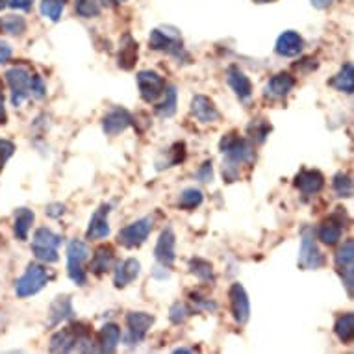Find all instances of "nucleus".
Returning <instances> with one entry per match:
<instances>
[{
    "label": "nucleus",
    "mask_w": 354,
    "mask_h": 354,
    "mask_svg": "<svg viewBox=\"0 0 354 354\" xmlns=\"http://www.w3.org/2000/svg\"><path fill=\"white\" fill-rule=\"evenodd\" d=\"M223 152V176L227 182H236L239 178V167L254 160V145L245 138L236 134L225 136L219 143Z\"/></svg>",
    "instance_id": "obj_1"
},
{
    "label": "nucleus",
    "mask_w": 354,
    "mask_h": 354,
    "mask_svg": "<svg viewBox=\"0 0 354 354\" xmlns=\"http://www.w3.org/2000/svg\"><path fill=\"white\" fill-rule=\"evenodd\" d=\"M149 45L152 50L169 54L178 62H189V54L184 48L180 32L173 26H160V28L152 30L149 35Z\"/></svg>",
    "instance_id": "obj_2"
},
{
    "label": "nucleus",
    "mask_w": 354,
    "mask_h": 354,
    "mask_svg": "<svg viewBox=\"0 0 354 354\" xmlns=\"http://www.w3.org/2000/svg\"><path fill=\"white\" fill-rule=\"evenodd\" d=\"M62 245V236L53 232L50 228L41 227L35 230L32 239V252L43 263H56L59 260L58 247Z\"/></svg>",
    "instance_id": "obj_3"
},
{
    "label": "nucleus",
    "mask_w": 354,
    "mask_h": 354,
    "mask_svg": "<svg viewBox=\"0 0 354 354\" xmlns=\"http://www.w3.org/2000/svg\"><path fill=\"white\" fill-rule=\"evenodd\" d=\"M89 260V247L80 239H73L67 245V274L76 286L87 282L86 261Z\"/></svg>",
    "instance_id": "obj_4"
},
{
    "label": "nucleus",
    "mask_w": 354,
    "mask_h": 354,
    "mask_svg": "<svg viewBox=\"0 0 354 354\" xmlns=\"http://www.w3.org/2000/svg\"><path fill=\"white\" fill-rule=\"evenodd\" d=\"M325 266V256L315 241L314 230L304 227L301 230V250H299V268L302 271H317Z\"/></svg>",
    "instance_id": "obj_5"
},
{
    "label": "nucleus",
    "mask_w": 354,
    "mask_h": 354,
    "mask_svg": "<svg viewBox=\"0 0 354 354\" xmlns=\"http://www.w3.org/2000/svg\"><path fill=\"white\" fill-rule=\"evenodd\" d=\"M48 282V271L41 263H30L24 274L15 282V295L19 299H26L39 293Z\"/></svg>",
    "instance_id": "obj_6"
},
{
    "label": "nucleus",
    "mask_w": 354,
    "mask_h": 354,
    "mask_svg": "<svg viewBox=\"0 0 354 354\" xmlns=\"http://www.w3.org/2000/svg\"><path fill=\"white\" fill-rule=\"evenodd\" d=\"M152 227H154V217H151V215L141 217L127 227H122L117 234V241L127 249H138L147 241L149 234L152 232Z\"/></svg>",
    "instance_id": "obj_7"
},
{
    "label": "nucleus",
    "mask_w": 354,
    "mask_h": 354,
    "mask_svg": "<svg viewBox=\"0 0 354 354\" xmlns=\"http://www.w3.org/2000/svg\"><path fill=\"white\" fill-rule=\"evenodd\" d=\"M6 82L12 91V104L17 108L30 97L32 89V73L26 67H12L6 71Z\"/></svg>",
    "instance_id": "obj_8"
},
{
    "label": "nucleus",
    "mask_w": 354,
    "mask_h": 354,
    "mask_svg": "<svg viewBox=\"0 0 354 354\" xmlns=\"http://www.w3.org/2000/svg\"><path fill=\"white\" fill-rule=\"evenodd\" d=\"M152 325H154V317L151 314H147V312H130V314H127L124 345L127 347H138L147 337Z\"/></svg>",
    "instance_id": "obj_9"
},
{
    "label": "nucleus",
    "mask_w": 354,
    "mask_h": 354,
    "mask_svg": "<svg viewBox=\"0 0 354 354\" xmlns=\"http://www.w3.org/2000/svg\"><path fill=\"white\" fill-rule=\"evenodd\" d=\"M336 271L342 279L347 295L353 297V286H354V241L347 239L345 243L337 249L336 252Z\"/></svg>",
    "instance_id": "obj_10"
},
{
    "label": "nucleus",
    "mask_w": 354,
    "mask_h": 354,
    "mask_svg": "<svg viewBox=\"0 0 354 354\" xmlns=\"http://www.w3.org/2000/svg\"><path fill=\"white\" fill-rule=\"evenodd\" d=\"M138 87H140L141 99L145 102H156L160 97L163 95V89H165V80L162 78V75H158L156 71H140L138 76Z\"/></svg>",
    "instance_id": "obj_11"
},
{
    "label": "nucleus",
    "mask_w": 354,
    "mask_h": 354,
    "mask_svg": "<svg viewBox=\"0 0 354 354\" xmlns=\"http://www.w3.org/2000/svg\"><path fill=\"white\" fill-rule=\"evenodd\" d=\"M154 258L165 269H171L174 266V261H176V236H174L171 227H167L160 234L156 247H154Z\"/></svg>",
    "instance_id": "obj_12"
},
{
    "label": "nucleus",
    "mask_w": 354,
    "mask_h": 354,
    "mask_svg": "<svg viewBox=\"0 0 354 354\" xmlns=\"http://www.w3.org/2000/svg\"><path fill=\"white\" fill-rule=\"evenodd\" d=\"M132 124H134V115L121 106L111 108L102 117V130H104L106 136H119Z\"/></svg>",
    "instance_id": "obj_13"
},
{
    "label": "nucleus",
    "mask_w": 354,
    "mask_h": 354,
    "mask_svg": "<svg viewBox=\"0 0 354 354\" xmlns=\"http://www.w3.org/2000/svg\"><path fill=\"white\" fill-rule=\"evenodd\" d=\"M228 299H230V310H232V315L236 323L239 325H245L250 317V302L249 295L241 284H232L230 290H228Z\"/></svg>",
    "instance_id": "obj_14"
},
{
    "label": "nucleus",
    "mask_w": 354,
    "mask_h": 354,
    "mask_svg": "<svg viewBox=\"0 0 354 354\" xmlns=\"http://www.w3.org/2000/svg\"><path fill=\"white\" fill-rule=\"evenodd\" d=\"M302 48H304V39L301 37V34L295 30H286L284 34H280L279 39H277L274 53L282 58H295L302 53Z\"/></svg>",
    "instance_id": "obj_15"
},
{
    "label": "nucleus",
    "mask_w": 354,
    "mask_h": 354,
    "mask_svg": "<svg viewBox=\"0 0 354 354\" xmlns=\"http://www.w3.org/2000/svg\"><path fill=\"white\" fill-rule=\"evenodd\" d=\"M192 113L198 122L209 124V122H217L221 119V113L214 100L206 97V95H195L192 100Z\"/></svg>",
    "instance_id": "obj_16"
},
{
    "label": "nucleus",
    "mask_w": 354,
    "mask_h": 354,
    "mask_svg": "<svg viewBox=\"0 0 354 354\" xmlns=\"http://www.w3.org/2000/svg\"><path fill=\"white\" fill-rule=\"evenodd\" d=\"M295 187L302 195H315L325 187V176L315 169H302L301 173L295 176Z\"/></svg>",
    "instance_id": "obj_17"
},
{
    "label": "nucleus",
    "mask_w": 354,
    "mask_h": 354,
    "mask_svg": "<svg viewBox=\"0 0 354 354\" xmlns=\"http://www.w3.org/2000/svg\"><path fill=\"white\" fill-rule=\"evenodd\" d=\"M84 334H87V332L75 330V326H67V328L56 332L50 337V345L48 347H50L53 353H71V351H76V345H78Z\"/></svg>",
    "instance_id": "obj_18"
},
{
    "label": "nucleus",
    "mask_w": 354,
    "mask_h": 354,
    "mask_svg": "<svg viewBox=\"0 0 354 354\" xmlns=\"http://www.w3.org/2000/svg\"><path fill=\"white\" fill-rule=\"evenodd\" d=\"M108 215H110V204H102L97 212L93 214L89 227H87L86 238L91 241L97 239H104L110 236V223H108Z\"/></svg>",
    "instance_id": "obj_19"
},
{
    "label": "nucleus",
    "mask_w": 354,
    "mask_h": 354,
    "mask_svg": "<svg viewBox=\"0 0 354 354\" xmlns=\"http://www.w3.org/2000/svg\"><path fill=\"white\" fill-rule=\"evenodd\" d=\"M295 78L288 73H279V75L271 76V80L266 86V97L273 100H282L293 91L295 87Z\"/></svg>",
    "instance_id": "obj_20"
},
{
    "label": "nucleus",
    "mask_w": 354,
    "mask_h": 354,
    "mask_svg": "<svg viewBox=\"0 0 354 354\" xmlns=\"http://www.w3.org/2000/svg\"><path fill=\"white\" fill-rule=\"evenodd\" d=\"M227 82L239 100H249L252 97V84L249 76L236 65H230L227 69Z\"/></svg>",
    "instance_id": "obj_21"
},
{
    "label": "nucleus",
    "mask_w": 354,
    "mask_h": 354,
    "mask_svg": "<svg viewBox=\"0 0 354 354\" xmlns=\"http://www.w3.org/2000/svg\"><path fill=\"white\" fill-rule=\"evenodd\" d=\"M141 274V263L136 258L121 261L113 271V284L115 288H127Z\"/></svg>",
    "instance_id": "obj_22"
},
{
    "label": "nucleus",
    "mask_w": 354,
    "mask_h": 354,
    "mask_svg": "<svg viewBox=\"0 0 354 354\" xmlns=\"http://www.w3.org/2000/svg\"><path fill=\"white\" fill-rule=\"evenodd\" d=\"M343 236V219H339V215H330L328 219L321 223V227L317 228V238L321 239V243L325 245H336Z\"/></svg>",
    "instance_id": "obj_23"
},
{
    "label": "nucleus",
    "mask_w": 354,
    "mask_h": 354,
    "mask_svg": "<svg viewBox=\"0 0 354 354\" xmlns=\"http://www.w3.org/2000/svg\"><path fill=\"white\" fill-rule=\"evenodd\" d=\"M138 41H134L130 35H124L122 45L119 48V56H117V65L124 71L134 69L136 62H138Z\"/></svg>",
    "instance_id": "obj_24"
},
{
    "label": "nucleus",
    "mask_w": 354,
    "mask_h": 354,
    "mask_svg": "<svg viewBox=\"0 0 354 354\" xmlns=\"http://www.w3.org/2000/svg\"><path fill=\"white\" fill-rule=\"evenodd\" d=\"M184 158H186V145L184 143H174L173 147H169L167 151H163L156 158V171L174 167V165L184 162Z\"/></svg>",
    "instance_id": "obj_25"
},
{
    "label": "nucleus",
    "mask_w": 354,
    "mask_h": 354,
    "mask_svg": "<svg viewBox=\"0 0 354 354\" xmlns=\"http://www.w3.org/2000/svg\"><path fill=\"white\" fill-rule=\"evenodd\" d=\"M111 268H113V249L108 247V245H102V247L95 250L93 260L89 263V269L95 274H104Z\"/></svg>",
    "instance_id": "obj_26"
},
{
    "label": "nucleus",
    "mask_w": 354,
    "mask_h": 354,
    "mask_svg": "<svg viewBox=\"0 0 354 354\" xmlns=\"http://www.w3.org/2000/svg\"><path fill=\"white\" fill-rule=\"evenodd\" d=\"M121 342V328L115 323H106L100 328V347L99 351L102 353H115Z\"/></svg>",
    "instance_id": "obj_27"
},
{
    "label": "nucleus",
    "mask_w": 354,
    "mask_h": 354,
    "mask_svg": "<svg viewBox=\"0 0 354 354\" xmlns=\"http://www.w3.org/2000/svg\"><path fill=\"white\" fill-rule=\"evenodd\" d=\"M73 304H71L69 297H58L56 301L50 304V319H48V326L59 325L62 321L73 317Z\"/></svg>",
    "instance_id": "obj_28"
},
{
    "label": "nucleus",
    "mask_w": 354,
    "mask_h": 354,
    "mask_svg": "<svg viewBox=\"0 0 354 354\" xmlns=\"http://www.w3.org/2000/svg\"><path fill=\"white\" fill-rule=\"evenodd\" d=\"M336 91H339V93H347L351 95L354 91V69H353V64H345L339 69V73H337L334 78H332L330 82H328Z\"/></svg>",
    "instance_id": "obj_29"
},
{
    "label": "nucleus",
    "mask_w": 354,
    "mask_h": 354,
    "mask_svg": "<svg viewBox=\"0 0 354 354\" xmlns=\"http://www.w3.org/2000/svg\"><path fill=\"white\" fill-rule=\"evenodd\" d=\"M35 214L32 209L28 208H19L15 212V225H13V230H15V236L17 239L24 241V239H28V232L32 225H34Z\"/></svg>",
    "instance_id": "obj_30"
},
{
    "label": "nucleus",
    "mask_w": 354,
    "mask_h": 354,
    "mask_svg": "<svg viewBox=\"0 0 354 354\" xmlns=\"http://www.w3.org/2000/svg\"><path fill=\"white\" fill-rule=\"evenodd\" d=\"M165 99L163 102L156 106V115L162 119H169L176 113V106H178V93H176V87L174 86H165L163 89Z\"/></svg>",
    "instance_id": "obj_31"
},
{
    "label": "nucleus",
    "mask_w": 354,
    "mask_h": 354,
    "mask_svg": "<svg viewBox=\"0 0 354 354\" xmlns=\"http://www.w3.org/2000/svg\"><path fill=\"white\" fill-rule=\"evenodd\" d=\"M334 332H336L337 339L342 343H351L354 337V314L353 312H347V314H343L339 319L336 321V325H334Z\"/></svg>",
    "instance_id": "obj_32"
},
{
    "label": "nucleus",
    "mask_w": 354,
    "mask_h": 354,
    "mask_svg": "<svg viewBox=\"0 0 354 354\" xmlns=\"http://www.w3.org/2000/svg\"><path fill=\"white\" fill-rule=\"evenodd\" d=\"M204 201V193L198 189V187H186L184 192L178 195V208L186 209V212H192V209L198 208Z\"/></svg>",
    "instance_id": "obj_33"
},
{
    "label": "nucleus",
    "mask_w": 354,
    "mask_h": 354,
    "mask_svg": "<svg viewBox=\"0 0 354 354\" xmlns=\"http://www.w3.org/2000/svg\"><path fill=\"white\" fill-rule=\"evenodd\" d=\"M189 273L195 274L198 280L203 282H214L215 273H214V266L209 263L208 260H203V258H192L189 260Z\"/></svg>",
    "instance_id": "obj_34"
},
{
    "label": "nucleus",
    "mask_w": 354,
    "mask_h": 354,
    "mask_svg": "<svg viewBox=\"0 0 354 354\" xmlns=\"http://www.w3.org/2000/svg\"><path fill=\"white\" fill-rule=\"evenodd\" d=\"M0 32L10 35H23L26 32V19L23 15H6V17H0Z\"/></svg>",
    "instance_id": "obj_35"
},
{
    "label": "nucleus",
    "mask_w": 354,
    "mask_h": 354,
    "mask_svg": "<svg viewBox=\"0 0 354 354\" xmlns=\"http://www.w3.org/2000/svg\"><path fill=\"white\" fill-rule=\"evenodd\" d=\"M65 10V0H41L39 12L43 17H47L53 23H58L62 19V13Z\"/></svg>",
    "instance_id": "obj_36"
},
{
    "label": "nucleus",
    "mask_w": 354,
    "mask_h": 354,
    "mask_svg": "<svg viewBox=\"0 0 354 354\" xmlns=\"http://www.w3.org/2000/svg\"><path fill=\"white\" fill-rule=\"evenodd\" d=\"M75 12L82 19H93L99 17L102 6L100 0H75Z\"/></svg>",
    "instance_id": "obj_37"
},
{
    "label": "nucleus",
    "mask_w": 354,
    "mask_h": 354,
    "mask_svg": "<svg viewBox=\"0 0 354 354\" xmlns=\"http://www.w3.org/2000/svg\"><path fill=\"white\" fill-rule=\"evenodd\" d=\"M332 186H334V192H336L337 197L348 198L353 197V180L347 173H337L332 180Z\"/></svg>",
    "instance_id": "obj_38"
},
{
    "label": "nucleus",
    "mask_w": 354,
    "mask_h": 354,
    "mask_svg": "<svg viewBox=\"0 0 354 354\" xmlns=\"http://www.w3.org/2000/svg\"><path fill=\"white\" fill-rule=\"evenodd\" d=\"M247 132H249V136L252 140L258 141V143H263L266 138L269 136V132H271V127H269L263 119H258V121L250 122L249 128H247Z\"/></svg>",
    "instance_id": "obj_39"
},
{
    "label": "nucleus",
    "mask_w": 354,
    "mask_h": 354,
    "mask_svg": "<svg viewBox=\"0 0 354 354\" xmlns=\"http://www.w3.org/2000/svg\"><path fill=\"white\" fill-rule=\"evenodd\" d=\"M189 315H192V310L184 302H174L171 310H169V319H171L173 325H182Z\"/></svg>",
    "instance_id": "obj_40"
},
{
    "label": "nucleus",
    "mask_w": 354,
    "mask_h": 354,
    "mask_svg": "<svg viewBox=\"0 0 354 354\" xmlns=\"http://www.w3.org/2000/svg\"><path fill=\"white\" fill-rule=\"evenodd\" d=\"M13 152H15V145H13L12 141L0 140V173H2V169H4L8 160L13 156Z\"/></svg>",
    "instance_id": "obj_41"
},
{
    "label": "nucleus",
    "mask_w": 354,
    "mask_h": 354,
    "mask_svg": "<svg viewBox=\"0 0 354 354\" xmlns=\"http://www.w3.org/2000/svg\"><path fill=\"white\" fill-rule=\"evenodd\" d=\"M30 95L35 97V99H43L47 95V86L39 75H32V89H30Z\"/></svg>",
    "instance_id": "obj_42"
},
{
    "label": "nucleus",
    "mask_w": 354,
    "mask_h": 354,
    "mask_svg": "<svg viewBox=\"0 0 354 354\" xmlns=\"http://www.w3.org/2000/svg\"><path fill=\"white\" fill-rule=\"evenodd\" d=\"M195 176H197L198 182H204V184L214 182V165H212V162H204L203 165L197 169Z\"/></svg>",
    "instance_id": "obj_43"
},
{
    "label": "nucleus",
    "mask_w": 354,
    "mask_h": 354,
    "mask_svg": "<svg viewBox=\"0 0 354 354\" xmlns=\"http://www.w3.org/2000/svg\"><path fill=\"white\" fill-rule=\"evenodd\" d=\"M193 302H197V310H206V312H215L217 310V304L214 301H209L206 297H198V295H192Z\"/></svg>",
    "instance_id": "obj_44"
},
{
    "label": "nucleus",
    "mask_w": 354,
    "mask_h": 354,
    "mask_svg": "<svg viewBox=\"0 0 354 354\" xmlns=\"http://www.w3.org/2000/svg\"><path fill=\"white\" fill-rule=\"evenodd\" d=\"M45 214H47L48 217H53V219H58V217H62V215L65 214V206L62 203L48 204L47 209H45Z\"/></svg>",
    "instance_id": "obj_45"
},
{
    "label": "nucleus",
    "mask_w": 354,
    "mask_h": 354,
    "mask_svg": "<svg viewBox=\"0 0 354 354\" xmlns=\"http://www.w3.org/2000/svg\"><path fill=\"white\" fill-rule=\"evenodd\" d=\"M12 54H13L12 47L8 45L6 41L0 39V65L8 64V62L12 59Z\"/></svg>",
    "instance_id": "obj_46"
},
{
    "label": "nucleus",
    "mask_w": 354,
    "mask_h": 354,
    "mask_svg": "<svg viewBox=\"0 0 354 354\" xmlns=\"http://www.w3.org/2000/svg\"><path fill=\"white\" fill-rule=\"evenodd\" d=\"M32 2H34V0H8V6L13 8V10L28 12L30 8H32Z\"/></svg>",
    "instance_id": "obj_47"
},
{
    "label": "nucleus",
    "mask_w": 354,
    "mask_h": 354,
    "mask_svg": "<svg viewBox=\"0 0 354 354\" xmlns=\"http://www.w3.org/2000/svg\"><path fill=\"white\" fill-rule=\"evenodd\" d=\"M312 2V6L317 8V10H325V8H328L330 4H334L336 0H310Z\"/></svg>",
    "instance_id": "obj_48"
},
{
    "label": "nucleus",
    "mask_w": 354,
    "mask_h": 354,
    "mask_svg": "<svg viewBox=\"0 0 354 354\" xmlns=\"http://www.w3.org/2000/svg\"><path fill=\"white\" fill-rule=\"evenodd\" d=\"M0 124H6V108H4V95L0 89Z\"/></svg>",
    "instance_id": "obj_49"
},
{
    "label": "nucleus",
    "mask_w": 354,
    "mask_h": 354,
    "mask_svg": "<svg viewBox=\"0 0 354 354\" xmlns=\"http://www.w3.org/2000/svg\"><path fill=\"white\" fill-rule=\"evenodd\" d=\"M8 6V0H0V12Z\"/></svg>",
    "instance_id": "obj_50"
},
{
    "label": "nucleus",
    "mask_w": 354,
    "mask_h": 354,
    "mask_svg": "<svg viewBox=\"0 0 354 354\" xmlns=\"http://www.w3.org/2000/svg\"><path fill=\"white\" fill-rule=\"evenodd\" d=\"M256 4H269V2H274V0H254Z\"/></svg>",
    "instance_id": "obj_51"
},
{
    "label": "nucleus",
    "mask_w": 354,
    "mask_h": 354,
    "mask_svg": "<svg viewBox=\"0 0 354 354\" xmlns=\"http://www.w3.org/2000/svg\"><path fill=\"white\" fill-rule=\"evenodd\" d=\"M113 2H124V0H113Z\"/></svg>",
    "instance_id": "obj_52"
}]
</instances>
